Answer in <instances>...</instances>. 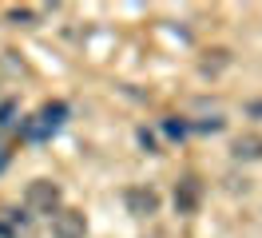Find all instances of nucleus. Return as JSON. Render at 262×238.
<instances>
[{
    "label": "nucleus",
    "mask_w": 262,
    "mask_h": 238,
    "mask_svg": "<svg viewBox=\"0 0 262 238\" xmlns=\"http://www.w3.org/2000/svg\"><path fill=\"white\" fill-rule=\"evenodd\" d=\"M24 203H28V210H36V214H56V210H60V187H56L52 179H32L28 190H24Z\"/></svg>",
    "instance_id": "1"
},
{
    "label": "nucleus",
    "mask_w": 262,
    "mask_h": 238,
    "mask_svg": "<svg viewBox=\"0 0 262 238\" xmlns=\"http://www.w3.org/2000/svg\"><path fill=\"white\" fill-rule=\"evenodd\" d=\"M83 230H88V219H83L80 210L60 206V210L52 214V234L56 238H83Z\"/></svg>",
    "instance_id": "2"
},
{
    "label": "nucleus",
    "mask_w": 262,
    "mask_h": 238,
    "mask_svg": "<svg viewBox=\"0 0 262 238\" xmlns=\"http://www.w3.org/2000/svg\"><path fill=\"white\" fill-rule=\"evenodd\" d=\"M123 203H127V210L135 214V219H147V214L159 210V194H155L151 187H131L127 194H123Z\"/></svg>",
    "instance_id": "3"
},
{
    "label": "nucleus",
    "mask_w": 262,
    "mask_h": 238,
    "mask_svg": "<svg viewBox=\"0 0 262 238\" xmlns=\"http://www.w3.org/2000/svg\"><path fill=\"white\" fill-rule=\"evenodd\" d=\"M203 199V183L199 179H179V187H175V206H179V214H191Z\"/></svg>",
    "instance_id": "4"
},
{
    "label": "nucleus",
    "mask_w": 262,
    "mask_h": 238,
    "mask_svg": "<svg viewBox=\"0 0 262 238\" xmlns=\"http://www.w3.org/2000/svg\"><path fill=\"white\" fill-rule=\"evenodd\" d=\"M234 159H246V163L262 159V135H238L234 139Z\"/></svg>",
    "instance_id": "5"
},
{
    "label": "nucleus",
    "mask_w": 262,
    "mask_h": 238,
    "mask_svg": "<svg viewBox=\"0 0 262 238\" xmlns=\"http://www.w3.org/2000/svg\"><path fill=\"white\" fill-rule=\"evenodd\" d=\"M203 76H219L223 68H230V52L227 48H211V52H203Z\"/></svg>",
    "instance_id": "6"
}]
</instances>
